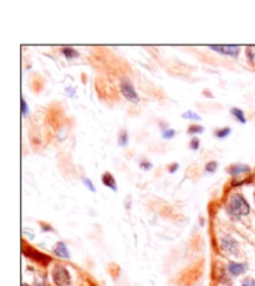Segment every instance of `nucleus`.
Masks as SVG:
<instances>
[{
  "mask_svg": "<svg viewBox=\"0 0 255 286\" xmlns=\"http://www.w3.org/2000/svg\"><path fill=\"white\" fill-rule=\"evenodd\" d=\"M228 213L231 214L232 218L240 219L241 217H245L249 214L250 205L244 197L239 193H235L231 197V199H229V203H228Z\"/></svg>",
  "mask_w": 255,
  "mask_h": 286,
  "instance_id": "f257e3e1",
  "label": "nucleus"
},
{
  "mask_svg": "<svg viewBox=\"0 0 255 286\" xmlns=\"http://www.w3.org/2000/svg\"><path fill=\"white\" fill-rule=\"evenodd\" d=\"M120 90L122 96L126 98L127 101L132 102V104H138L140 102V96L137 95L135 90V86L132 85V82L129 80L124 79L121 80L120 82Z\"/></svg>",
  "mask_w": 255,
  "mask_h": 286,
  "instance_id": "f03ea898",
  "label": "nucleus"
},
{
  "mask_svg": "<svg viewBox=\"0 0 255 286\" xmlns=\"http://www.w3.org/2000/svg\"><path fill=\"white\" fill-rule=\"evenodd\" d=\"M52 280L56 286H69L71 284L69 271L63 265H56L55 269L52 270Z\"/></svg>",
  "mask_w": 255,
  "mask_h": 286,
  "instance_id": "7ed1b4c3",
  "label": "nucleus"
},
{
  "mask_svg": "<svg viewBox=\"0 0 255 286\" xmlns=\"http://www.w3.org/2000/svg\"><path fill=\"white\" fill-rule=\"evenodd\" d=\"M209 49L218 52V54L227 55V56L232 57H236L239 52H240V47L238 45H211Z\"/></svg>",
  "mask_w": 255,
  "mask_h": 286,
  "instance_id": "20e7f679",
  "label": "nucleus"
},
{
  "mask_svg": "<svg viewBox=\"0 0 255 286\" xmlns=\"http://www.w3.org/2000/svg\"><path fill=\"white\" fill-rule=\"evenodd\" d=\"M24 254L26 256H29L31 260L39 263V264L46 265L51 262V258H49V256L42 253H39L38 250H35L33 248H24Z\"/></svg>",
  "mask_w": 255,
  "mask_h": 286,
  "instance_id": "39448f33",
  "label": "nucleus"
},
{
  "mask_svg": "<svg viewBox=\"0 0 255 286\" xmlns=\"http://www.w3.org/2000/svg\"><path fill=\"white\" fill-rule=\"evenodd\" d=\"M220 245H222V249L228 254H234L238 249V242L233 239L232 237L227 235L222 239V242H220Z\"/></svg>",
  "mask_w": 255,
  "mask_h": 286,
  "instance_id": "423d86ee",
  "label": "nucleus"
},
{
  "mask_svg": "<svg viewBox=\"0 0 255 286\" xmlns=\"http://www.w3.org/2000/svg\"><path fill=\"white\" fill-rule=\"evenodd\" d=\"M247 264H243V263H229L228 264V271L234 276L241 275L247 271Z\"/></svg>",
  "mask_w": 255,
  "mask_h": 286,
  "instance_id": "0eeeda50",
  "label": "nucleus"
},
{
  "mask_svg": "<svg viewBox=\"0 0 255 286\" xmlns=\"http://www.w3.org/2000/svg\"><path fill=\"white\" fill-rule=\"evenodd\" d=\"M228 173L232 176H239L243 173H250V167L247 164H233V166L228 167Z\"/></svg>",
  "mask_w": 255,
  "mask_h": 286,
  "instance_id": "6e6552de",
  "label": "nucleus"
},
{
  "mask_svg": "<svg viewBox=\"0 0 255 286\" xmlns=\"http://www.w3.org/2000/svg\"><path fill=\"white\" fill-rule=\"evenodd\" d=\"M54 253L56 256L61 258V259H70V253L69 249L66 246L65 242H59L55 246H54Z\"/></svg>",
  "mask_w": 255,
  "mask_h": 286,
  "instance_id": "1a4fd4ad",
  "label": "nucleus"
},
{
  "mask_svg": "<svg viewBox=\"0 0 255 286\" xmlns=\"http://www.w3.org/2000/svg\"><path fill=\"white\" fill-rule=\"evenodd\" d=\"M102 183L106 185L107 188L112 189L113 192H117V184H116L115 177L111 175L110 172H106V173H104V176H102Z\"/></svg>",
  "mask_w": 255,
  "mask_h": 286,
  "instance_id": "9d476101",
  "label": "nucleus"
},
{
  "mask_svg": "<svg viewBox=\"0 0 255 286\" xmlns=\"http://www.w3.org/2000/svg\"><path fill=\"white\" fill-rule=\"evenodd\" d=\"M61 54L65 56L66 60H74V59H77V57L80 56L79 52H77L74 47H70V46L63 47V49H61Z\"/></svg>",
  "mask_w": 255,
  "mask_h": 286,
  "instance_id": "9b49d317",
  "label": "nucleus"
},
{
  "mask_svg": "<svg viewBox=\"0 0 255 286\" xmlns=\"http://www.w3.org/2000/svg\"><path fill=\"white\" fill-rule=\"evenodd\" d=\"M231 113H232V116L238 121V122L243 123V125L247 123V118H245V114L243 110L238 109V107H233V109L231 110Z\"/></svg>",
  "mask_w": 255,
  "mask_h": 286,
  "instance_id": "f8f14e48",
  "label": "nucleus"
},
{
  "mask_svg": "<svg viewBox=\"0 0 255 286\" xmlns=\"http://www.w3.org/2000/svg\"><path fill=\"white\" fill-rule=\"evenodd\" d=\"M231 133H232V128H229V127L219 128V130H215V131H214V136L219 139L227 138V137L229 136Z\"/></svg>",
  "mask_w": 255,
  "mask_h": 286,
  "instance_id": "ddd939ff",
  "label": "nucleus"
},
{
  "mask_svg": "<svg viewBox=\"0 0 255 286\" xmlns=\"http://www.w3.org/2000/svg\"><path fill=\"white\" fill-rule=\"evenodd\" d=\"M245 52H247V57L248 60H249V63L255 66V45H249V46H247V51Z\"/></svg>",
  "mask_w": 255,
  "mask_h": 286,
  "instance_id": "4468645a",
  "label": "nucleus"
},
{
  "mask_svg": "<svg viewBox=\"0 0 255 286\" xmlns=\"http://www.w3.org/2000/svg\"><path fill=\"white\" fill-rule=\"evenodd\" d=\"M127 143H128V133H127L126 130H122L120 132V134H118V145L125 147Z\"/></svg>",
  "mask_w": 255,
  "mask_h": 286,
  "instance_id": "2eb2a0df",
  "label": "nucleus"
},
{
  "mask_svg": "<svg viewBox=\"0 0 255 286\" xmlns=\"http://www.w3.org/2000/svg\"><path fill=\"white\" fill-rule=\"evenodd\" d=\"M182 117H183L184 120L200 121V116L198 113H195L194 111H186L183 114H182Z\"/></svg>",
  "mask_w": 255,
  "mask_h": 286,
  "instance_id": "dca6fc26",
  "label": "nucleus"
},
{
  "mask_svg": "<svg viewBox=\"0 0 255 286\" xmlns=\"http://www.w3.org/2000/svg\"><path fill=\"white\" fill-rule=\"evenodd\" d=\"M188 133L190 134H198V133H203L204 132V127L203 126L199 125H192L188 127Z\"/></svg>",
  "mask_w": 255,
  "mask_h": 286,
  "instance_id": "f3484780",
  "label": "nucleus"
},
{
  "mask_svg": "<svg viewBox=\"0 0 255 286\" xmlns=\"http://www.w3.org/2000/svg\"><path fill=\"white\" fill-rule=\"evenodd\" d=\"M218 168V163L215 161H211L206 164V172L208 173H214V172L217 171Z\"/></svg>",
  "mask_w": 255,
  "mask_h": 286,
  "instance_id": "a211bd4d",
  "label": "nucleus"
},
{
  "mask_svg": "<svg viewBox=\"0 0 255 286\" xmlns=\"http://www.w3.org/2000/svg\"><path fill=\"white\" fill-rule=\"evenodd\" d=\"M174 136H176V131L172 130V128H168V130H165V131L162 132V137L165 139H170Z\"/></svg>",
  "mask_w": 255,
  "mask_h": 286,
  "instance_id": "6ab92c4d",
  "label": "nucleus"
},
{
  "mask_svg": "<svg viewBox=\"0 0 255 286\" xmlns=\"http://www.w3.org/2000/svg\"><path fill=\"white\" fill-rule=\"evenodd\" d=\"M83 182H84V184L86 185V188L90 189V191L92 192V193H95V192H96V188H95V185L92 184V182H91V180L88 179V178H83Z\"/></svg>",
  "mask_w": 255,
  "mask_h": 286,
  "instance_id": "aec40b11",
  "label": "nucleus"
},
{
  "mask_svg": "<svg viewBox=\"0 0 255 286\" xmlns=\"http://www.w3.org/2000/svg\"><path fill=\"white\" fill-rule=\"evenodd\" d=\"M199 146H200L199 138H197V137H193L192 141H191V143H190V147L192 148L193 151H197L198 148H199Z\"/></svg>",
  "mask_w": 255,
  "mask_h": 286,
  "instance_id": "412c9836",
  "label": "nucleus"
},
{
  "mask_svg": "<svg viewBox=\"0 0 255 286\" xmlns=\"http://www.w3.org/2000/svg\"><path fill=\"white\" fill-rule=\"evenodd\" d=\"M28 113H29L28 104L25 101V98L21 97V114L25 117V116H28Z\"/></svg>",
  "mask_w": 255,
  "mask_h": 286,
  "instance_id": "4be33fe9",
  "label": "nucleus"
},
{
  "mask_svg": "<svg viewBox=\"0 0 255 286\" xmlns=\"http://www.w3.org/2000/svg\"><path fill=\"white\" fill-rule=\"evenodd\" d=\"M140 167L143 169V171H149V169H152L153 164H152L149 161H147V159H145V161L141 162Z\"/></svg>",
  "mask_w": 255,
  "mask_h": 286,
  "instance_id": "5701e85b",
  "label": "nucleus"
},
{
  "mask_svg": "<svg viewBox=\"0 0 255 286\" xmlns=\"http://www.w3.org/2000/svg\"><path fill=\"white\" fill-rule=\"evenodd\" d=\"M241 286H255V280L254 279H245V280L241 283Z\"/></svg>",
  "mask_w": 255,
  "mask_h": 286,
  "instance_id": "b1692460",
  "label": "nucleus"
},
{
  "mask_svg": "<svg viewBox=\"0 0 255 286\" xmlns=\"http://www.w3.org/2000/svg\"><path fill=\"white\" fill-rule=\"evenodd\" d=\"M178 168H179L178 163H173V164H170V166H168V171H170V173H174V172H176Z\"/></svg>",
  "mask_w": 255,
  "mask_h": 286,
  "instance_id": "393cba45",
  "label": "nucleus"
},
{
  "mask_svg": "<svg viewBox=\"0 0 255 286\" xmlns=\"http://www.w3.org/2000/svg\"><path fill=\"white\" fill-rule=\"evenodd\" d=\"M21 286H30V285H28V284H22Z\"/></svg>",
  "mask_w": 255,
  "mask_h": 286,
  "instance_id": "a878e982",
  "label": "nucleus"
}]
</instances>
